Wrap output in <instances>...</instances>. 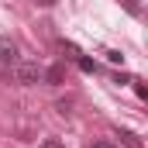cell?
<instances>
[{"mask_svg": "<svg viewBox=\"0 0 148 148\" xmlns=\"http://www.w3.org/2000/svg\"><path fill=\"white\" fill-rule=\"evenodd\" d=\"M90 148H117V145H114V141H93Z\"/></svg>", "mask_w": 148, "mask_h": 148, "instance_id": "cell-10", "label": "cell"}, {"mask_svg": "<svg viewBox=\"0 0 148 148\" xmlns=\"http://www.w3.org/2000/svg\"><path fill=\"white\" fill-rule=\"evenodd\" d=\"M10 76L21 86H35V83H41V66L38 62H14L10 66Z\"/></svg>", "mask_w": 148, "mask_h": 148, "instance_id": "cell-1", "label": "cell"}, {"mask_svg": "<svg viewBox=\"0 0 148 148\" xmlns=\"http://www.w3.org/2000/svg\"><path fill=\"white\" fill-rule=\"evenodd\" d=\"M38 7H52V3H55V0H35Z\"/></svg>", "mask_w": 148, "mask_h": 148, "instance_id": "cell-11", "label": "cell"}, {"mask_svg": "<svg viewBox=\"0 0 148 148\" xmlns=\"http://www.w3.org/2000/svg\"><path fill=\"white\" fill-rule=\"evenodd\" d=\"M131 79H134V76H127V73H117V76H114V83H121V86H124V83H131Z\"/></svg>", "mask_w": 148, "mask_h": 148, "instance_id": "cell-9", "label": "cell"}, {"mask_svg": "<svg viewBox=\"0 0 148 148\" xmlns=\"http://www.w3.org/2000/svg\"><path fill=\"white\" fill-rule=\"evenodd\" d=\"M38 148H66V145H62L59 138H48V141H41V145H38Z\"/></svg>", "mask_w": 148, "mask_h": 148, "instance_id": "cell-8", "label": "cell"}, {"mask_svg": "<svg viewBox=\"0 0 148 148\" xmlns=\"http://www.w3.org/2000/svg\"><path fill=\"white\" fill-rule=\"evenodd\" d=\"M76 62H79V69H83V73H97V62H93V59H86V55H76Z\"/></svg>", "mask_w": 148, "mask_h": 148, "instance_id": "cell-6", "label": "cell"}, {"mask_svg": "<svg viewBox=\"0 0 148 148\" xmlns=\"http://www.w3.org/2000/svg\"><path fill=\"white\" fill-rule=\"evenodd\" d=\"M117 138H121V145H124V148H145V145H141V138H138L134 131H121Z\"/></svg>", "mask_w": 148, "mask_h": 148, "instance_id": "cell-4", "label": "cell"}, {"mask_svg": "<svg viewBox=\"0 0 148 148\" xmlns=\"http://www.w3.org/2000/svg\"><path fill=\"white\" fill-rule=\"evenodd\" d=\"M14 62H21V59H17V45H14L10 38H0V73H10Z\"/></svg>", "mask_w": 148, "mask_h": 148, "instance_id": "cell-2", "label": "cell"}, {"mask_svg": "<svg viewBox=\"0 0 148 148\" xmlns=\"http://www.w3.org/2000/svg\"><path fill=\"white\" fill-rule=\"evenodd\" d=\"M121 7H124L131 17H141V3H138V0H121Z\"/></svg>", "mask_w": 148, "mask_h": 148, "instance_id": "cell-5", "label": "cell"}, {"mask_svg": "<svg viewBox=\"0 0 148 148\" xmlns=\"http://www.w3.org/2000/svg\"><path fill=\"white\" fill-rule=\"evenodd\" d=\"M131 83H134V93H138L141 100H148V86L145 83H141V79H131Z\"/></svg>", "mask_w": 148, "mask_h": 148, "instance_id": "cell-7", "label": "cell"}, {"mask_svg": "<svg viewBox=\"0 0 148 148\" xmlns=\"http://www.w3.org/2000/svg\"><path fill=\"white\" fill-rule=\"evenodd\" d=\"M62 79H66V66H62V62L41 69V83H48V86H62Z\"/></svg>", "mask_w": 148, "mask_h": 148, "instance_id": "cell-3", "label": "cell"}]
</instances>
